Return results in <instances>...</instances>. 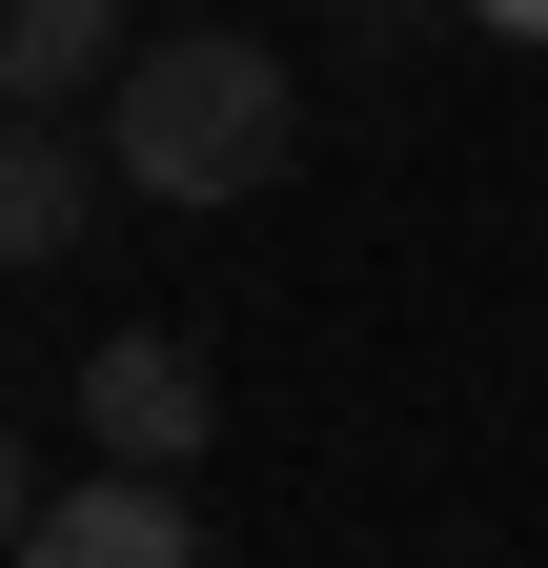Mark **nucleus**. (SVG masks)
I'll use <instances>...</instances> for the list:
<instances>
[{
	"mask_svg": "<svg viewBox=\"0 0 548 568\" xmlns=\"http://www.w3.org/2000/svg\"><path fill=\"white\" fill-rule=\"evenodd\" d=\"M285 142H305V82H285V41H244V21H163V41H122V82H102V163L143 203H244V183H285Z\"/></svg>",
	"mask_w": 548,
	"mask_h": 568,
	"instance_id": "1",
	"label": "nucleus"
},
{
	"mask_svg": "<svg viewBox=\"0 0 548 568\" xmlns=\"http://www.w3.org/2000/svg\"><path fill=\"white\" fill-rule=\"evenodd\" d=\"M82 426H102V467H203L224 386H203L183 325H102V345H82Z\"/></svg>",
	"mask_w": 548,
	"mask_h": 568,
	"instance_id": "2",
	"label": "nucleus"
},
{
	"mask_svg": "<svg viewBox=\"0 0 548 568\" xmlns=\"http://www.w3.org/2000/svg\"><path fill=\"white\" fill-rule=\"evenodd\" d=\"M21 568H203V528H183V467H102V487H41Z\"/></svg>",
	"mask_w": 548,
	"mask_h": 568,
	"instance_id": "3",
	"label": "nucleus"
},
{
	"mask_svg": "<svg viewBox=\"0 0 548 568\" xmlns=\"http://www.w3.org/2000/svg\"><path fill=\"white\" fill-rule=\"evenodd\" d=\"M102 203H122L102 142H61V102H0V264H61Z\"/></svg>",
	"mask_w": 548,
	"mask_h": 568,
	"instance_id": "4",
	"label": "nucleus"
},
{
	"mask_svg": "<svg viewBox=\"0 0 548 568\" xmlns=\"http://www.w3.org/2000/svg\"><path fill=\"white\" fill-rule=\"evenodd\" d=\"M122 0H0V102H82V82H122Z\"/></svg>",
	"mask_w": 548,
	"mask_h": 568,
	"instance_id": "5",
	"label": "nucleus"
},
{
	"mask_svg": "<svg viewBox=\"0 0 548 568\" xmlns=\"http://www.w3.org/2000/svg\"><path fill=\"white\" fill-rule=\"evenodd\" d=\"M21 528H41V467H21V426H0V568H21Z\"/></svg>",
	"mask_w": 548,
	"mask_h": 568,
	"instance_id": "6",
	"label": "nucleus"
},
{
	"mask_svg": "<svg viewBox=\"0 0 548 568\" xmlns=\"http://www.w3.org/2000/svg\"><path fill=\"white\" fill-rule=\"evenodd\" d=\"M467 21H488V41H548V0H467Z\"/></svg>",
	"mask_w": 548,
	"mask_h": 568,
	"instance_id": "7",
	"label": "nucleus"
}]
</instances>
